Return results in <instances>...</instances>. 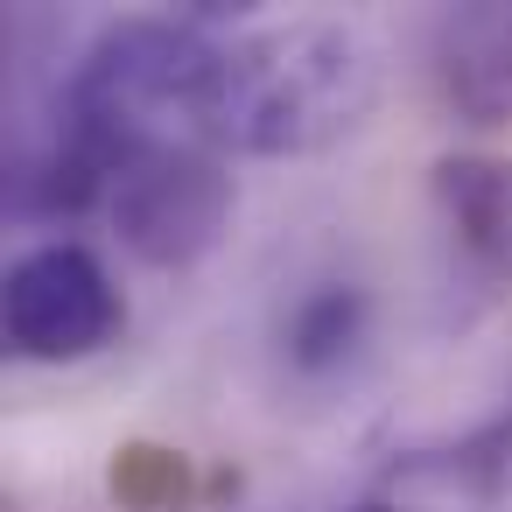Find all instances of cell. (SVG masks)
Returning <instances> with one entry per match:
<instances>
[{"instance_id":"obj_6","label":"cell","mask_w":512,"mask_h":512,"mask_svg":"<svg viewBox=\"0 0 512 512\" xmlns=\"http://www.w3.org/2000/svg\"><path fill=\"white\" fill-rule=\"evenodd\" d=\"M428 190H435V211H442L463 267L484 288H512V162L505 155H442Z\"/></svg>"},{"instance_id":"obj_9","label":"cell","mask_w":512,"mask_h":512,"mask_svg":"<svg viewBox=\"0 0 512 512\" xmlns=\"http://www.w3.org/2000/svg\"><path fill=\"white\" fill-rule=\"evenodd\" d=\"M351 512H414V505H393V498H365V505H351Z\"/></svg>"},{"instance_id":"obj_5","label":"cell","mask_w":512,"mask_h":512,"mask_svg":"<svg viewBox=\"0 0 512 512\" xmlns=\"http://www.w3.org/2000/svg\"><path fill=\"white\" fill-rule=\"evenodd\" d=\"M435 92L463 127L512 120V8H449L435 22Z\"/></svg>"},{"instance_id":"obj_7","label":"cell","mask_w":512,"mask_h":512,"mask_svg":"<svg viewBox=\"0 0 512 512\" xmlns=\"http://www.w3.org/2000/svg\"><path fill=\"white\" fill-rule=\"evenodd\" d=\"M365 323H372V302L358 281H316L309 295H295V309L281 323V358L302 379H330L358 358Z\"/></svg>"},{"instance_id":"obj_1","label":"cell","mask_w":512,"mask_h":512,"mask_svg":"<svg viewBox=\"0 0 512 512\" xmlns=\"http://www.w3.org/2000/svg\"><path fill=\"white\" fill-rule=\"evenodd\" d=\"M379 99V57L337 22H288L225 50L211 85V148L316 155L344 141Z\"/></svg>"},{"instance_id":"obj_4","label":"cell","mask_w":512,"mask_h":512,"mask_svg":"<svg viewBox=\"0 0 512 512\" xmlns=\"http://www.w3.org/2000/svg\"><path fill=\"white\" fill-rule=\"evenodd\" d=\"M120 330V288L99 253L50 239L8 267V351L29 365H78Z\"/></svg>"},{"instance_id":"obj_3","label":"cell","mask_w":512,"mask_h":512,"mask_svg":"<svg viewBox=\"0 0 512 512\" xmlns=\"http://www.w3.org/2000/svg\"><path fill=\"white\" fill-rule=\"evenodd\" d=\"M113 232L134 260L148 267H190L218 246L232 218V169L211 141H169L141 148L134 162L113 169L106 183Z\"/></svg>"},{"instance_id":"obj_2","label":"cell","mask_w":512,"mask_h":512,"mask_svg":"<svg viewBox=\"0 0 512 512\" xmlns=\"http://www.w3.org/2000/svg\"><path fill=\"white\" fill-rule=\"evenodd\" d=\"M225 50L204 43L190 22H120L106 29L71 85H64V141L106 169L134 162L141 148L169 141H211V85Z\"/></svg>"},{"instance_id":"obj_8","label":"cell","mask_w":512,"mask_h":512,"mask_svg":"<svg viewBox=\"0 0 512 512\" xmlns=\"http://www.w3.org/2000/svg\"><path fill=\"white\" fill-rule=\"evenodd\" d=\"M183 491H190V463H183L176 449H148V442H134V449L113 456V498H120V505H134V512H162V505H176Z\"/></svg>"}]
</instances>
